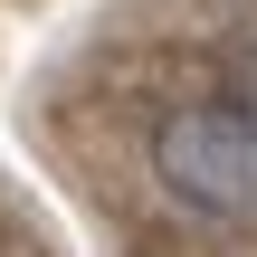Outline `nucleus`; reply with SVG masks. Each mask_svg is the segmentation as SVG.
<instances>
[{
    "instance_id": "nucleus-1",
    "label": "nucleus",
    "mask_w": 257,
    "mask_h": 257,
    "mask_svg": "<svg viewBox=\"0 0 257 257\" xmlns=\"http://www.w3.org/2000/svg\"><path fill=\"white\" fill-rule=\"evenodd\" d=\"M153 191L181 219L257 229V95H191L153 124Z\"/></svg>"
}]
</instances>
